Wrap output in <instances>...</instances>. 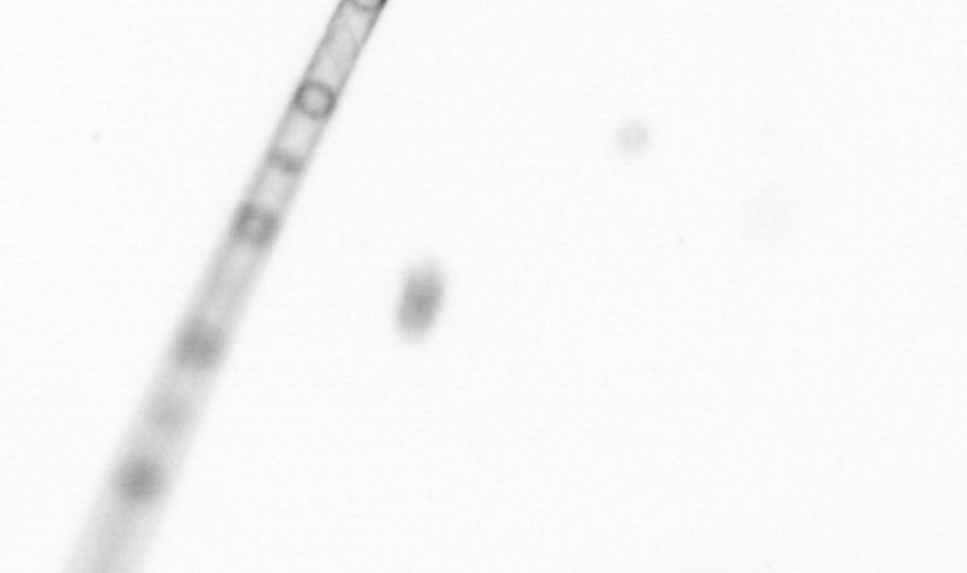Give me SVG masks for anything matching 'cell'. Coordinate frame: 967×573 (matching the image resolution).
<instances>
[{
    "label": "cell",
    "instance_id": "2",
    "mask_svg": "<svg viewBox=\"0 0 967 573\" xmlns=\"http://www.w3.org/2000/svg\"><path fill=\"white\" fill-rule=\"evenodd\" d=\"M161 487L162 472L152 460H133L120 473L119 489L130 502L143 504L152 500L161 492Z\"/></svg>",
    "mask_w": 967,
    "mask_h": 573
},
{
    "label": "cell",
    "instance_id": "3",
    "mask_svg": "<svg viewBox=\"0 0 967 573\" xmlns=\"http://www.w3.org/2000/svg\"><path fill=\"white\" fill-rule=\"evenodd\" d=\"M222 339L215 329L193 327L179 344V359L195 367L211 366L221 355Z\"/></svg>",
    "mask_w": 967,
    "mask_h": 573
},
{
    "label": "cell",
    "instance_id": "1",
    "mask_svg": "<svg viewBox=\"0 0 967 573\" xmlns=\"http://www.w3.org/2000/svg\"><path fill=\"white\" fill-rule=\"evenodd\" d=\"M444 295V279L433 265H420L409 272L396 313L404 338L420 341L428 335L441 311Z\"/></svg>",
    "mask_w": 967,
    "mask_h": 573
}]
</instances>
